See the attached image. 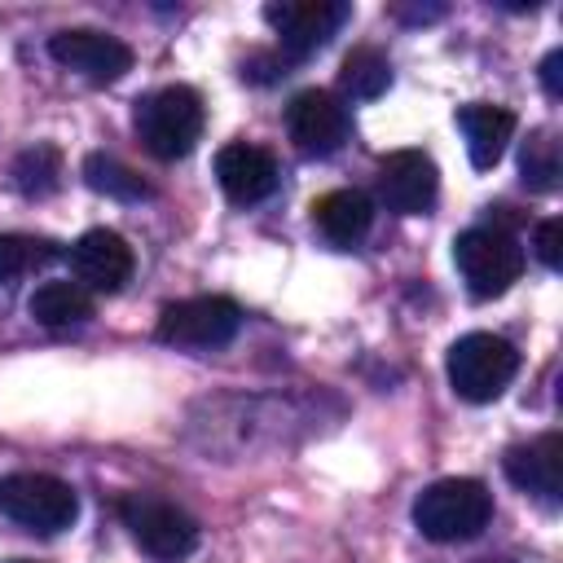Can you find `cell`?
Returning <instances> with one entry per match:
<instances>
[{"label":"cell","mask_w":563,"mask_h":563,"mask_svg":"<svg viewBox=\"0 0 563 563\" xmlns=\"http://www.w3.org/2000/svg\"><path fill=\"white\" fill-rule=\"evenodd\" d=\"M13 563H31V559H13Z\"/></svg>","instance_id":"27"},{"label":"cell","mask_w":563,"mask_h":563,"mask_svg":"<svg viewBox=\"0 0 563 563\" xmlns=\"http://www.w3.org/2000/svg\"><path fill=\"white\" fill-rule=\"evenodd\" d=\"M457 128L466 136V154L479 172L497 167L510 136H515V114L506 106H484V101H471L457 110Z\"/></svg>","instance_id":"15"},{"label":"cell","mask_w":563,"mask_h":563,"mask_svg":"<svg viewBox=\"0 0 563 563\" xmlns=\"http://www.w3.org/2000/svg\"><path fill=\"white\" fill-rule=\"evenodd\" d=\"M312 224L334 246H356L374 224V202L361 189H330L312 202Z\"/></svg>","instance_id":"16"},{"label":"cell","mask_w":563,"mask_h":563,"mask_svg":"<svg viewBox=\"0 0 563 563\" xmlns=\"http://www.w3.org/2000/svg\"><path fill=\"white\" fill-rule=\"evenodd\" d=\"M132 246L114 233V229H88L75 246H70V273H75V286H84L88 295L101 290V295H114L123 290V282L132 277Z\"/></svg>","instance_id":"12"},{"label":"cell","mask_w":563,"mask_h":563,"mask_svg":"<svg viewBox=\"0 0 563 563\" xmlns=\"http://www.w3.org/2000/svg\"><path fill=\"white\" fill-rule=\"evenodd\" d=\"M493 519V493L479 479L453 475V479H435L431 488L418 493L413 501V523L427 541L453 545V541H471L488 528Z\"/></svg>","instance_id":"1"},{"label":"cell","mask_w":563,"mask_h":563,"mask_svg":"<svg viewBox=\"0 0 563 563\" xmlns=\"http://www.w3.org/2000/svg\"><path fill=\"white\" fill-rule=\"evenodd\" d=\"M537 260L545 268L563 264V220H541L537 224Z\"/></svg>","instance_id":"23"},{"label":"cell","mask_w":563,"mask_h":563,"mask_svg":"<svg viewBox=\"0 0 563 563\" xmlns=\"http://www.w3.org/2000/svg\"><path fill=\"white\" fill-rule=\"evenodd\" d=\"M264 18L277 31L282 57L303 62L317 48H325L330 35H339V26L352 18V9L343 0H282V4H268Z\"/></svg>","instance_id":"8"},{"label":"cell","mask_w":563,"mask_h":563,"mask_svg":"<svg viewBox=\"0 0 563 563\" xmlns=\"http://www.w3.org/2000/svg\"><path fill=\"white\" fill-rule=\"evenodd\" d=\"M57 246L48 238L35 233H0V286H13L22 277H31L35 268L53 264Z\"/></svg>","instance_id":"20"},{"label":"cell","mask_w":563,"mask_h":563,"mask_svg":"<svg viewBox=\"0 0 563 563\" xmlns=\"http://www.w3.org/2000/svg\"><path fill=\"white\" fill-rule=\"evenodd\" d=\"M242 330V308L224 295H198V299H180L167 303L158 317V339L185 352H211L233 343Z\"/></svg>","instance_id":"7"},{"label":"cell","mask_w":563,"mask_h":563,"mask_svg":"<svg viewBox=\"0 0 563 563\" xmlns=\"http://www.w3.org/2000/svg\"><path fill=\"white\" fill-rule=\"evenodd\" d=\"M559 172H563V163H559V141H554V132H532L528 136V145H523V154H519V176H523V185L528 189H537V194H550L554 185H559Z\"/></svg>","instance_id":"22"},{"label":"cell","mask_w":563,"mask_h":563,"mask_svg":"<svg viewBox=\"0 0 563 563\" xmlns=\"http://www.w3.org/2000/svg\"><path fill=\"white\" fill-rule=\"evenodd\" d=\"M48 57L92 84H114L132 70V48L119 40V35H106V31H92V26H70V31H57L48 40Z\"/></svg>","instance_id":"9"},{"label":"cell","mask_w":563,"mask_h":563,"mask_svg":"<svg viewBox=\"0 0 563 563\" xmlns=\"http://www.w3.org/2000/svg\"><path fill=\"white\" fill-rule=\"evenodd\" d=\"M347 106H339V97L308 88L286 106V132L295 141L299 154L308 158H325L347 141Z\"/></svg>","instance_id":"10"},{"label":"cell","mask_w":563,"mask_h":563,"mask_svg":"<svg viewBox=\"0 0 563 563\" xmlns=\"http://www.w3.org/2000/svg\"><path fill=\"white\" fill-rule=\"evenodd\" d=\"M26 312L48 330H66V325H79L92 317V295L75 282H44V286H35Z\"/></svg>","instance_id":"17"},{"label":"cell","mask_w":563,"mask_h":563,"mask_svg":"<svg viewBox=\"0 0 563 563\" xmlns=\"http://www.w3.org/2000/svg\"><path fill=\"white\" fill-rule=\"evenodd\" d=\"M339 84H343L347 97L369 101V97H383V92H387V84H391V66H387V57H383L378 48L361 44V48H352V53L343 57Z\"/></svg>","instance_id":"21"},{"label":"cell","mask_w":563,"mask_h":563,"mask_svg":"<svg viewBox=\"0 0 563 563\" xmlns=\"http://www.w3.org/2000/svg\"><path fill=\"white\" fill-rule=\"evenodd\" d=\"M9 176H13V189L22 198H48V194H57L62 189V154H57V145H44V141L26 145L13 158Z\"/></svg>","instance_id":"18"},{"label":"cell","mask_w":563,"mask_h":563,"mask_svg":"<svg viewBox=\"0 0 563 563\" xmlns=\"http://www.w3.org/2000/svg\"><path fill=\"white\" fill-rule=\"evenodd\" d=\"M453 264L466 282V290L475 299H497L506 295L519 273H523V246L497 229V224H479V229H466L453 238Z\"/></svg>","instance_id":"4"},{"label":"cell","mask_w":563,"mask_h":563,"mask_svg":"<svg viewBox=\"0 0 563 563\" xmlns=\"http://www.w3.org/2000/svg\"><path fill=\"white\" fill-rule=\"evenodd\" d=\"M0 515L48 537V532H62L79 519V497L57 475L13 471V475H0Z\"/></svg>","instance_id":"5"},{"label":"cell","mask_w":563,"mask_h":563,"mask_svg":"<svg viewBox=\"0 0 563 563\" xmlns=\"http://www.w3.org/2000/svg\"><path fill=\"white\" fill-rule=\"evenodd\" d=\"M506 466V479L541 501H559L563 497V435H537L528 444H515L506 449L501 457Z\"/></svg>","instance_id":"13"},{"label":"cell","mask_w":563,"mask_h":563,"mask_svg":"<svg viewBox=\"0 0 563 563\" xmlns=\"http://www.w3.org/2000/svg\"><path fill=\"white\" fill-rule=\"evenodd\" d=\"M541 84H545L550 97H563V48L545 53V62H541Z\"/></svg>","instance_id":"25"},{"label":"cell","mask_w":563,"mask_h":563,"mask_svg":"<svg viewBox=\"0 0 563 563\" xmlns=\"http://www.w3.org/2000/svg\"><path fill=\"white\" fill-rule=\"evenodd\" d=\"M440 194V172L422 150H396L378 163V198L396 216H427Z\"/></svg>","instance_id":"11"},{"label":"cell","mask_w":563,"mask_h":563,"mask_svg":"<svg viewBox=\"0 0 563 563\" xmlns=\"http://www.w3.org/2000/svg\"><path fill=\"white\" fill-rule=\"evenodd\" d=\"M132 123H136L141 145H145L154 158L176 163V158H185V154L198 145V136H202V97H198L194 88H185V84L158 88V92H150V97L136 101Z\"/></svg>","instance_id":"2"},{"label":"cell","mask_w":563,"mask_h":563,"mask_svg":"<svg viewBox=\"0 0 563 563\" xmlns=\"http://www.w3.org/2000/svg\"><path fill=\"white\" fill-rule=\"evenodd\" d=\"M84 185L92 194H106V198H119V202H141L150 198V185L141 180V172H132L128 163L110 158V154H88L84 158Z\"/></svg>","instance_id":"19"},{"label":"cell","mask_w":563,"mask_h":563,"mask_svg":"<svg viewBox=\"0 0 563 563\" xmlns=\"http://www.w3.org/2000/svg\"><path fill=\"white\" fill-rule=\"evenodd\" d=\"M242 75H246V79H260V84H273V79L286 75V57H282V53H268V57L255 53V57L242 66Z\"/></svg>","instance_id":"24"},{"label":"cell","mask_w":563,"mask_h":563,"mask_svg":"<svg viewBox=\"0 0 563 563\" xmlns=\"http://www.w3.org/2000/svg\"><path fill=\"white\" fill-rule=\"evenodd\" d=\"M444 374H449V387L471 400V405H488L497 400L510 378L519 374V352L510 339L501 334H488V330H475V334H462L449 356H444Z\"/></svg>","instance_id":"3"},{"label":"cell","mask_w":563,"mask_h":563,"mask_svg":"<svg viewBox=\"0 0 563 563\" xmlns=\"http://www.w3.org/2000/svg\"><path fill=\"white\" fill-rule=\"evenodd\" d=\"M119 519L132 532V541L158 563H176V559L194 554V545H198V523L163 497L132 493V497L119 501Z\"/></svg>","instance_id":"6"},{"label":"cell","mask_w":563,"mask_h":563,"mask_svg":"<svg viewBox=\"0 0 563 563\" xmlns=\"http://www.w3.org/2000/svg\"><path fill=\"white\" fill-rule=\"evenodd\" d=\"M216 180H220L229 202L251 207V202H264L277 189V163H273L268 150L238 141V145H224L216 154Z\"/></svg>","instance_id":"14"},{"label":"cell","mask_w":563,"mask_h":563,"mask_svg":"<svg viewBox=\"0 0 563 563\" xmlns=\"http://www.w3.org/2000/svg\"><path fill=\"white\" fill-rule=\"evenodd\" d=\"M479 563H515V559H479Z\"/></svg>","instance_id":"26"}]
</instances>
